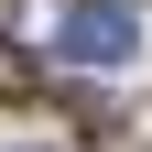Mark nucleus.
Returning <instances> with one entry per match:
<instances>
[{"label": "nucleus", "instance_id": "nucleus-1", "mask_svg": "<svg viewBox=\"0 0 152 152\" xmlns=\"http://www.w3.org/2000/svg\"><path fill=\"white\" fill-rule=\"evenodd\" d=\"M54 54L65 65H130L141 54V11L130 0H76L65 22H54Z\"/></svg>", "mask_w": 152, "mask_h": 152}, {"label": "nucleus", "instance_id": "nucleus-2", "mask_svg": "<svg viewBox=\"0 0 152 152\" xmlns=\"http://www.w3.org/2000/svg\"><path fill=\"white\" fill-rule=\"evenodd\" d=\"M22 87H33V54L11 44V33H0V98H22Z\"/></svg>", "mask_w": 152, "mask_h": 152}]
</instances>
